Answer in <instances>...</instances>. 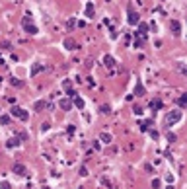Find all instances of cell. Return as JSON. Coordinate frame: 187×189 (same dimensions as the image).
Listing matches in <instances>:
<instances>
[{"instance_id":"cell-26","label":"cell","mask_w":187,"mask_h":189,"mask_svg":"<svg viewBox=\"0 0 187 189\" xmlns=\"http://www.w3.org/2000/svg\"><path fill=\"white\" fill-rule=\"evenodd\" d=\"M0 189H12V185H10L8 181H2V183H0Z\"/></svg>"},{"instance_id":"cell-21","label":"cell","mask_w":187,"mask_h":189,"mask_svg":"<svg viewBox=\"0 0 187 189\" xmlns=\"http://www.w3.org/2000/svg\"><path fill=\"white\" fill-rule=\"evenodd\" d=\"M148 125H150V121H144V123H138V127H140L142 133H146V131H148Z\"/></svg>"},{"instance_id":"cell-4","label":"cell","mask_w":187,"mask_h":189,"mask_svg":"<svg viewBox=\"0 0 187 189\" xmlns=\"http://www.w3.org/2000/svg\"><path fill=\"white\" fill-rule=\"evenodd\" d=\"M170 29L173 31V35H179V33H181V25H179L178 20H172V22H170Z\"/></svg>"},{"instance_id":"cell-20","label":"cell","mask_w":187,"mask_h":189,"mask_svg":"<svg viewBox=\"0 0 187 189\" xmlns=\"http://www.w3.org/2000/svg\"><path fill=\"white\" fill-rule=\"evenodd\" d=\"M178 104H179V107H185V105H187V96H185V94L178 99Z\"/></svg>"},{"instance_id":"cell-23","label":"cell","mask_w":187,"mask_h":189,"mask_svg":"<svg viewBox=\"0 0 187 189\" xmlns=\"http://www.w3.org/2000/svg\"><path fill=\"white\" fill-rule=\"evenodd\" d=\"M166 137H168V140H170V142H175V140H178V137H175V135H173V133H168V135H166Z\"/></svg>"},{"instance_id":"cell-28","label":"cell","mask_w":187,"mask_h":189,"mask_svg":"<svg viewBox=\"0 0 187 189\" xmlns=\"http://www.w3.org/2000/svg\"><path fill=\"white\" fill-rule=\"evenodd\" d=\"M160 185H162V183H160V180H154V181H152V187H154V189H160Z\"/></svg>"},{"instance_id":"cell-11","label":"cell","mask_w":187,"mask_h":189,"mask_svg":"<svg viewBox=\"0 0 187 189\" xmlns=\"http://www.w3.org/2000/svg\"><path fill=\"white\" fill-rule=\"evenodd\" d=\"M14 174L25 175V166H23V164H14Z\"/></svg>"},{"instance_id":"cell-29","label":"cell","mask_w":187,"mask_h":189,"mask_svg":"<svg viewBox=\"0 0 187 189\" xmlns=\"http://www.w3.org/2000/svg\"><path fill=\"white\" fill-rule=\"evenodd\" d=\"M66 25H68V29H72V28L76 25V22H74V20H68V22H66Z\"/></svg>"},{"instance_id":"cell-10","label":"cell","mask_w":187,"mask_h":189,"mask_svg":"<svg viewBox=\"0 0 187 189\" xmlns=\"http://www.w3.org/2000/svg\"><path fill=\"white\" fill-rule=\"evenodd\" d=\"M41 70H47V66H45V64H35V66L31 68V70H29V74H31V76H35V74H39Z\"/></svg>"},{"instance_id":"cell-24","label":"cell","mask_w":187,"mask_h":189,"mask_svg":"<svg viewBox=\"0 0 187 189\" xmlns=\"http://www.w3.org/2000/svg\"><path fill=\"white\" fill-rule=\"evenodd\" d=\"M2 49H4V51H10V49H12L10 41H2Z\"/></svg>"},{"instance_id":"cell-27","label":"cell","mask_w":187,"mask_h":189,"mask_svg":"<svg viewBox=\"0 0 187 189\" xmlns=\"http://www.w3.org/2000/svg\"><path fill=\"white\" fill-rule=\"evenodd\" d=\"M109 111H111V109H109V105H101V113H103V115H107Z\"/></svg>"},{"instance_id":"cell-15","label":"cell","mask_w":187,"mask_h":189,"mask_svg":"<svg viewBox=\"0 0 187 189\" xmlns=\"http://www.w3.org/2000/svg\"><path fill=\"white\" fill-rule=\"evenodd\" d=\"M86 18H94V4L92 2L86 4Z\"/></svg>"},{"instance_id":"cell-22","label":"cell","mask_w":187,"mask_h":189,"mask_svg":"<svg viewBox=\"0 0 187 189\" xmlns=\"http://www.w3.org/2000/svg\"><path fill=\"white\" fill-rule=\"evenodd\" d=\"M16 138H18V140H28V133H18V135H16Z\"/></svg>"},{"instance_id":"cell-3","label":"cell","mask_w":187,"mask_h":189,"mask_svg":"<svg viewBox=\"0 0 187 189\" xmlns=\"http://www.w3.org/2000/svg\"><path fill=\"white\" fill-rule=\"evenodd\" d=\"M22 25H23V29H25V31H28L29 35H35V33H37V25H35V24H31L28 16H25V18L22 20Z\"/></svg>"},{"instance_id":"cell-9","label":"cell","mask_w":187,"mask_h":189,"mask_svg":"<svg viewBox=\"0 0 187 189\" xmlns=\"http://www.w3.org/2000/svg\"><path fill=\"white\" fill-rule=\"evenodd\" d=\"M136 25H138V33H140V35H146V33H148V29H150V25L144 24V22H138Z\"/></svg>"},{"instance_id":"cell-18","label":"cell","mask_w":187,"mask_h":189,"mask_svg":"<svg viewBox=\"0 0 187 189\" xmlns=\"http://www.w3.org/2000/svg\"><path fill=\"white\" fill-rule=\"evenodd\" d=\"M144 86H142V84H136V90H135V94L136 96H144Z\"/></svg>"},{"instance_id":"cell-7","label":"cell","mask_w":187,"mask_h":189,"mask_svg":"<svg viewBox=\"0 0 187 189\" xmlns=\"http://www.w3.org/2000/svg\"><path fill=\"white\" fill-rule=\"evenodd\" d=\"M45 107H47V99H39L33 104V111H43Z\"/></svg>"},{"instance_id":"cell-12","label":"cell","mask_w":187,"mask_h":189,"mask_svg":"<svg viewBox=\"0 0 187 189\" xmlns=\"http://www.w3.org/2000/svg\"><path fill=\"white\" fill-rule=\"evenodd\" d=\"M72 104H74L78 109H84V99L78 98V96H74V98H72Z\"/></svg>"},{"instance_id":"cell-1","label":"cell","mask_w":187,"mask_h":189,"mask_svg":"<svg viewBox=\"0 0 187 189\" xmlns=\"http://www.w3.org/2000/svg\"><path fill=\"white\" fill-rule=\"evenodd\" d=\"M181 117H183L181 111H170V113L166 115V119H164V125H166V127H172V125H175L178 121H181Z\"/></svg>"},{"instance_id":"cell-13","label":"cell","mask_w":187,"mask_h":189,"mask_svg":"<svg viewBox=\"0 0 187 189\" xmlns=\"http://www.w3.org/2000/svg\"><path fill=\"white\" fill-rule=\"evenodd\" d=\"M162 99H152V101H150V109H154V111H156V109H162Z\"/></svg>"},{"instance_id":"cell-31","label":"cell","mask_w":187,"mask_h":189,"mask_svg":"<svg viewBox=\"0 0 187 189\" xmlns=\"http://www.w3.org/2000/svg\"><path fill=\"white\" fill-rule=\"evenodd\" d=\"M66 131H68V135H72V133H74V125H68V129H66Z\"/></svg>"},{"instance_id":"cell-2","label":"cell","mask_w":187,"mask_h":189,"mask_svg":"<svg viewBox=\"0 0 187 189\" xmlns=\"http://www.w3.org/2000/svg\"><path fill=\"white\" fill-rule=\"evenodd\" d=\"M10 115H12V117H18L20 121H28L29 119V113L25 111V109H22V107H12L10 109Z\"/></svg>"},{"instance_id":"cell-16","label":"cell","mask_w":187,"mask_h":189,"mask_svg":"<svg viewBox=\"0 0 187 189\" xmlns=\"http://www.w3.org/2000/svg\"><path fill=\"white\" fill-rule=\"evenodd\" d=\"M18 144H20V140H18V138H10V140L8 142H6V146H8V148H14V146H18Z\"/></svg>"},{"instance_id":"cell-30","label":"cell","mask_w":187,"mask_h":189,"mask_svg":"<svg viewBox=\"0 0 187 189\" xmlns=\"http://www.w3.org/2000/svg\"><path fill=\"white\" fill-rule=\"evenodd\" d=\"M150 137H152V138H158L160 135H158V131H150Z\"/></svg>"},{"instance_id":"cell-19","label":"cell","mask_w":187,"mask_h":189,"mask_svg":"<svg viewBox=\"0 0 187 189\" xmlns=\"http://www.w3.org/2000/svg\"><path fill=\"white\" fill-rule=\"evenodd\" d=\"M99 138H101L103 142H111V135H109V133H101V135H99Z\"/></svg>"},{"instance_id":"cell-32","label":"cell","mask_w":187,"mask_h":189,"mask_svg":"<svg viewBox=\"0 0 187 189\" xmlns=\"http://www.w3.org/2000/svg\"><path fill=\"white\" fill-rule=\"evenodd\" d=\"M80 175H88V170L86 168H80Z\"/></svg>"},{"instance_id":"cell-14","label":"cell","mask_w":187,"mask_h":189,"mask_svg":"<svg viewBox=\"0 0 187 189\" xmlns=\"http://www.w3.org/2000/svg\"><path fill=\"white\" fill-rule=\"evenodd\" d=\"M103 62H105V66H107V68H113V66H115V59H113V57H109V55H105Z\"/></svg>"},{"instance_id":"cell-5","label":"cell","mask_w":187,"mask_h":189,"mask_svg":"<svg viewBox=\"0 0 187 189\" xmlns=\"http://www.w3.org/2000/svg\"><path fill=\"white\" fill-rule=\"evenodd\" d=\"M62 45H65L66 49H70V51H74V49H78V43H76L74 39H70V37H66L65 41H62Z\"/></svg>"},{"instance_id":"cell-25","label":"cell","mask_w":187,"mask_h":189,"mask_svg":"<svg viewBox=\"0 0 187 189\" xmlns=\"http://www.w3.org/2000/svg\"><path fill=\"white\" fill-rule=\"evenodd\" d=\"M12 86H18V88H20V86H23V82L18 80V78H12Z\"/></svg>"},{"instance_id":"cell-8","label":"cell","mask_w":187,"mask_h":189,"mask_svg":"<svg viewBox=\"0 0 187 189\" xmlns=\"http://www.w3.org/2000/svg\"><path fill=\"white\" fill-rule=\"evenodd\" d=\"M70 107H72V101H70V98L61 99V109H62V111H70Z\"/></svg>"},{"instance_id":"cell-17","label":"cell","mask_w":187,"mask_h":189,"mask_svg":"<svg viewBox=\"0 0 187 189\" xmlns=\"http://www.w3.org/2000/svg\"><path fill=\"white\" fill-rule=\"evenodd\" d=\"M10 121H12L10 115H0V125H10Z\"/></svg>"},{"instance_id":"cell-6","label":"cell","mask_w":187,"mask_h":189,"mask_svg":"<svg viewBox=\"0 0 187 189\" xmlns=\"http://www.w3.org/2000/svg\"><path fill=\"white\" fill-rule=\"evenodd\" d=\"M138 22H140V16L136 14V12H133V10H131V12H129V24H131V25H136Z\"/></svg>"}]
</instances>
